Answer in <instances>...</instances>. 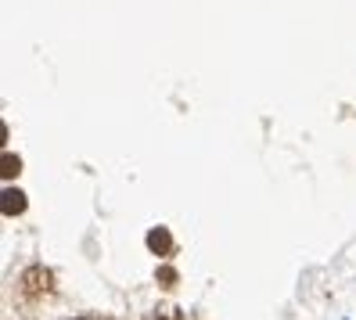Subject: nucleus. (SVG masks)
<instances>
[{
	"label": "nucleus",
	"mask_w": 356,
	"mask_h": 320,
	"mask_svg": "<svg viewBox=\"0 0 356 320\" xmlns=\"http://www.w3.org/2000/svg\"><path fill=\"white\" fill-rule=\"evenodd\" d=\"M148 248H152L155 255H165V252H170V248H173L170 230H165V227H155V230L148 234Z\"/></svg>",
	"instance_id": "obj_1"
},
{
	"label": "nucleus",
	"mask_w": 356,
	"mask_h": 320,
	"mask_svg": "<svg viewBox=\"0 0 356 320\" xmlns=\"http://www.w3.org/2000/svg\"><path fill=\"white\" fill-rule=\"evenodd\" d=\"M26 209V195L22 191H4V216H18Z\"/></svg>",
	"instance_id": "obj_2"
},
{
	"label": "nucleus",
	"mask_w": 356,
	"mask_h": 320,
	"mask_svg": "<svg viewBox=\"0 0 356 320\" xmlns=\"http://www.w3.org/2000/svg\"><path fill=\"white\" fill-rule=\"evenodd\" d=\"M18 169H22V162H18V159H11V155H4V177H15Z\"/></svg>",
	"instance_id": "obj_3"
},
{
	"label": "nucleus",
	"mask_w": 356,
	"mask_h": 320,
	"mask_svg": "<svg viewBox=\"0 0 356 320\" xmlns=\"http://www.w3.org/2000/svg\"><path fill=\"white\" fill-rule=\"evenodd\" d=\"M159 277H162V281H165V285H173V281H177V273H173V270H170V266H165V270H162V273H159Z\"/></svg>",
	"instance_id": "obj_4"
}]
</instances>
